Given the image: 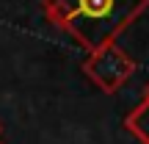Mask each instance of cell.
<instances>
[{
	"mask_svg": "<svg viewBox=\"0 0 149 144\" xmlns=\"http://www.w3.org/2000/svg\"><path fill=\"white\" fill-rule=\"evenodd\" d=\"M144 8L146 0H47L53 22L66 28L88 50L108 47L111 39Z\"/></svg>",
	"mask_w": 149,
	"mask_h": 144,
	"instance_id": "obj_1",
	"label": "cell"
}]
</instances>
